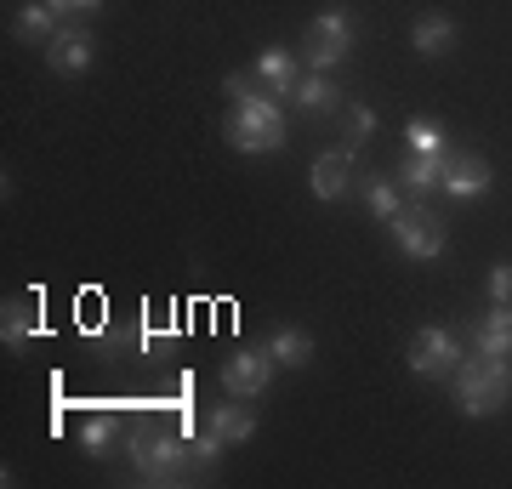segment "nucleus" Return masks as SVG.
I'll return each mask as SVG.
<instances>
[{
  "label": "nucleus",
  "mask_w": 512,
  "mask_h": 489,
  "mask_svg": "<svg viewBox=\"0 0 512 489\" xmlns=\"http://www.w3.org/2000/svg\"><path fill=\"white\" fill-rule=\"evenodd\" d=\"M410 40H416L421 57H444L450 46H456V18H444V12H421L416 29H410Z\"/></svg>",
  "instance_id": "nucleus-15"
},
{
  "label": "nucleus",
  "mask_w": 512,
  "mask_h": 489,
  "mask_svg": "<svg viewBox=\"0 0 512 489\" xmlns=\"http://www.w3.org/2000/svg\"><path fill=\"white\" fill-rule=\"evenodd\" d=\"M205 427H211V433L222 438V444H245V438L256 433V416L251 410H245V399H228V404H217V410H211V416H205Z\"/></svg>",
  "instance_id": "nucleus-17"
},
{
  "label": "nucleus",
  "mask_w": 512,
  "mask_h": 489,
  "mask_svg": "<svg viewBox=\"0 0 512 489\" xmlns=\"http://www.w3.org/2000/svg\"><path fill=\"white\" fill-rule=\"evenodd\" d=\"M359 194H365V211L376 222H393L404 211V200H399V188H393V182H382V177H365V188H359Z\"/></svg>",
  "instance_id": "nucleus-19"
},
{
  "label": "nucleus",
  "mask_w": 512,
  "mask_h": 489,
  "mask_svg": "<svg viewBox=\"0 0 512 489\" xmlns=\"http://www.w3.org/2000/svg\"><path fill=\"white\" fill-rule=\"evenodd\" d=\"M279 364L262 353V347H239L234 359L222 364V393L228 399H262L268 393V381H274Z\"/></svg>",
  "instance_id": "nucleus-6"
},
{
  "label": "nucleus",
  "mask_w": 512,
  "mask_h": 489,
  "mask_svg": "<svg viewBox=\"0 0 512 489\" xmlns=\"http://www.w3.org/2000/svg\"><path fill=\"white\" fill-rule=\"evenodd\" d=\"M256 80L268 91H285V97H291L296 80H302V57H291L285 46H268V52L256 57Z\"/></svg>",
  "instance_id": "nucleus-13"
},
{
  "label": "nucleus",
  "mask_w": 512,
  "mask_h": 489,
  "mask_svg": "<svg viewBox=\"0 0 512 489\" xmlns=\"http://www.w3.org/2000/svg\"><path fill=\"white\" fill-rule=\"evenodd\" d=\"M308 188H313V200H342L353 188V154L348 148H336V154H319L308 171Z\"/></svg>",
  "instance_id": "nucleus-9"
},
{
  "label": "nucleus",
  "mask_w": 512,
  "mask_h": 489,
  "mask_svg": "<svg viewBox=\"0 0 512 489\" xmlns=\"http://www.w3.org/2000/svg\"><path fill=\"white\" fill-rule=\"evenodd\" d=\"M262 353L274 364H285V370H302V364H313V336L296 330V325H279V330L262 336Z\"/></svg>",
  "instance_id": "nucleus-11"
},
{
  "label": "nucleus",
  "mask_w": 512,
  "mask_h": 489,
  "mask_svg": "<svg viewBox=\"0 0 512 489\" xmlns=\"http://www.w3.org/2000/svg\"><path fill=\"white\" fill-rule=\"evenodd\" d=\"M291 103L302 114H330V109H342V91L330 86V74H302V80H296V91H291Z\"/></svg>",
  "instance_id": "nucleus-16"
},
{
  "label": "nucleus",
  "mask_w": 512,
  "mask_h": 489,
  "mask_svg": "<svg viewBox=\"0 0 512 489\" xmlns=\"http://www.w3.org/2000/svg\"><path fill=\"white\" fill-rule=\"evenodd\" d=\"M490 182H495V171L484 160H478V154H467V160H450L444 165V194H450V200H484V194H490Z\"/></svg>",
  "instance_id": "nucleus-10"
},
{
  "label": "nucleus",
  "mask_w": 512,
  "mask_h": 489,
  "mask_svg": "<svg viewBox=\"0 0 512 489\" xmlns=\"http://www.w3.org/2000/svg\"><path fill=\"white\" fill-rule=\"evenodd\" d=\"M348 52H353V12H342V6L319 12V18L308 23V40H302V63H308L313 74H330Z\"/></svg>",
  "instance_id": "nucleus-3"
},
{
  "label": "nucleus",
  "mask_w": 512,
  "mask_h": 489,
  "mask_svg": "<svg viewBox=\"0 0 512 489\" xmlns=\"http://www.w3.org/2000/svg\"><path fill=\"white\" fill-rule=\"evenodd\" d=\"M0 336H6V342L46 336V319H35V302H23V308H12V302H6V325H0Z\"/></svg>",
  "instance_id": "nucleus-20"
},
{
  "label": "nucleus",
  "mask_w": 512,
  "mask_h": 489,
  "mask_svg": "<svg viewBox=\"0 0 512 489\" xmlns=\"http://www.w3.org/2000/svg\"><path fill=\"white\" fill-rule=\"evenodd\" d=\"M456 399H461V410H467L473 421L495 416V410L512 399V364H507V359H478V364L461 359V370H456Z\"/></svg>",
  "instance_id": "nucleus-2"
},
{
  "label": "nucleus",
  "mask_w": 512,
  "mask_h": 489,
  "mask_svg": "<svg viewBox=\"0 0 512 489\" xmlns=\"http://www.w3.org/2000/svg\"><path fill=\"white\" fill-rule=\"evenodd\" d=\"M52 6H57V18H63V12H97L103 0H52Z\"/></svg>",
  "instance_id": "nucleus-26"
},
{
  "label": "nucleus",
  "mask_w": 512,
  "mask_h": 489,
  "mask_svg": "<svg viewBox=\"0 0 512 489\" xmlns=\"http://www.w3.org/2000/svg\"><path fill=\"white\" fill-rule=\"evenodd\" d=\"M114 438H120V421H114V416H92L86 427H80V444H86V455H109Z\"/></svg>",
  "instance_id": "nucleus-22"
},
{
  "label": "nucleus",
  "mask_w": 512,
  "mask_h": 489,
  "mask_svg": "<svg viewBox=\"0 0 512 489\" xmlns=\"http://www.w3.org/2000/svg\"><path fill=\"white\" fill-rule=\"evenodd\" d=\"M444 165H450V154H404V165H399V182L416 194V200H427L433 188L444 182Z\"/></svg>",
  "instance_id": "nucleus-14"
},
{
  "label": "nucleus",
  "mask_w": 512,
  "mask_h": 489,
  "mask_svg": "<svg viewBox=\"0 0 512 489\" xmlns=\"http://www.w3.org/2000/svg\"><path fill=\"white\" fill-rule=\"evenodd\" d=\"M490 302H512V268H490Z\"/></svg>",
  "instance_id": "nucleus-25"
},
{
  "label": "nucleus",
  "mask_w": 512,
  "mask_h": 489,
  "mask_svg": "<svg viewBox=\"0 0 512 489\" xmlns=\"http://www.w3.org/2000/svg\"><path fill=\"white\" fill-rule=\"evenodd\" d=\"M126 450H131V467L143 472L148 484H165V478H177V472H183V461H188L177 438H171V433H154V427H143V421H137V427L126 433Z\"/></svg>",
  "instance_id": "nucleus-4"
},
{
  "label": "nucleus",
  "mask_w": 512,
  "mask_h": 489,
  "mask_svg": "<svg viewBox=\"0 0 512 489\" xmlns=\"http://www.w3.org/2000/svg\"><path fill=\"white\" fill-rule=\"evenodd\" d=\"M410 154H450V137H444L439 120H410Z\"/></svg>",
  "instance_id": "nucleus-21"
},
{
  "label": "nucleus",
  "mask_w": 512,
  "mask_h": 489,
  "mask_svg": "<svg viewBox=\"0 0 512 489\" xmlns=\"http://www.w3.org/2000/svg\"><path fill=\"white\" fill-rule=\"evenodd\" d=\"M478 359H512V302H495L478 325Z\"/></svg>",
  "instance_id": "nucleus-12"
},
{
  "label": "nucleus",
  "mask_w": 512,
  "mask_h": 489,
  "mask_svg": "<svg viewBox=\"0 0 512 489\" xmlns=\"http://www.w3.org/2000/svg\"><path fill=\"white\" fill-rule=\"evenodd\" d=\"M92 52H97L92 29H57V35L46 40V63H52L57 74H80V69H92Z\"/></svg>",
  "instance_id": "nucleus-8"
},
{
  "label": "nucleus",
  "mask_w": 512,
  "mask_h": 489,
  "mask_svg": "<svg viewBox=\"0 0 512 489\" xmlns=\"http://www.w3.org/2000/svg\"><path fill=\"white\" fill-rule=\"evenodd\" d=\"M222 91L234 97V114H228V143H234L239 154H279V148H285V114H279L274 91H251L239 74H228Z\"/></svg>",
  "instance_id": "nucleus-1"
},
{
  "label": "nucleus",
  "mask_w": 512,
  "mask_h": 489,
  "mask_svg": "<svg viewBox=\"0 0 512 489\" xmlns=\"http://www.w3.org/2000/svg\"><path fill=\"white\" fill-rule=\"evenodd\" d=\"M370 131H376V109H348V137L353 143H365Z\"/></svg>",
  "instance_id": "nucleus-24"
},
{
  "label": "nucleus",
  "mask_w": 512,
  "mask_h": 489,
  "mask_svg": "<svg viewBox=\"0 0 512 489\" xmlns=\"http://www.w3.org/2000/svg\"><path fill=\"white\" fill-rule=\"evenodd\" d=\"M57 29H63V23H57V6H52V0H29V6L18 12V35L35 40V46H46Z\"/></svg>",
  "instance_id": "nucleus-18"
},
{
  "label": "nucleus",
  "mask_w": 512,
  "mask_h": 489,
  "mask_svg": "<svg viewBox=\"0 0 512 489\" xmlns=\"http://www.w3.org/2000/svg\"><path fill=\"white\" fill-rule=\"evenodd\" d=\"M461 359H467V353H461V342L444 325H427L416 342H410V370H416V376H456Z\"/></svg>",
  "instance_id": "nucleus-7"
},
{
  "label": "nucleus",
  "mask_w": 512,
  "mask_h": 489,
  "mask_svg": "<svg viewBox=\"0 0 512 489\" xmlns=\"http://www.w3.org/2000/svg\"><path fill=\"white\" fill-rule=\"evenodd\" d=\"M222 450H228V444H222V438L211 433V427H205V433L194 438V461H200V467H217V461H222Z\"/></svg>",
  "instance_id": "nucleus-23"
},
{
  "label": "nucleus",
  "mask_w": 512,
  "mask_h": 489,
  "mask_svg": "<svg viewBox=\"0 0 512 489\" xmlns=\"http://www.w3.org/2000/svg\"><path fill=\"white\" fill-rule=\"evenodd\" d=\"M393 245H399L410 262H439L444 245H450V228H444V217H433V211L404 205L399 217H393Z\"/></svg>",
  "instance_id": "nucleus-5"
}]
</instances>
